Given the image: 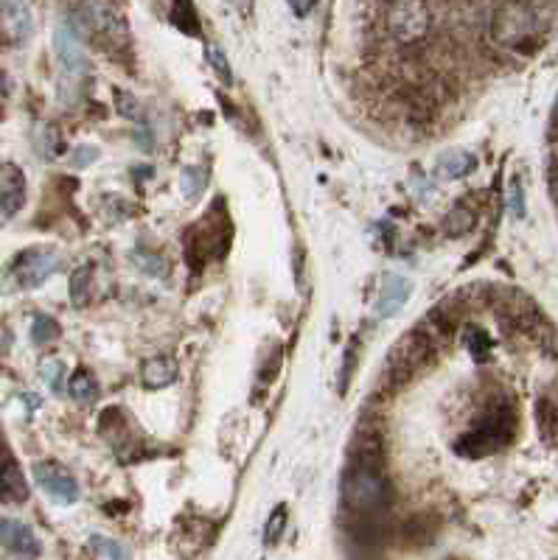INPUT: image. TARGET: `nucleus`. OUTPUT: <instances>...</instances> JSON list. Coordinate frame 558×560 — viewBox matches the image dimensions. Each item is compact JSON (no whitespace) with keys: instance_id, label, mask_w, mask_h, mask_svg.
<instances>
[{"instance_id":"obj_17","label":"nucleus","mask_w":558,"mask_h":560,"mask_svg":"<svg viewBox=\"0 0 558 560\" xmlns=\"http://www.w3.org/2000/svg\"><path fill=\"white\" fill-rule=\"evenodd\" d=\"M68 392H71L73 401H79V404L87 406L96 401L99 384H96V378H93V373H90L87 367H79V370L71 376V381H68Z\"/></svg>"},{"instance_id":"obj_12","label":"nucleus","mask_w":558,"mask_h":560,"mask_svg":"<svg viewBox=\"0 0 558 560\" xmlns=\"http://www.w3.org/2000/svg\"><path fill=\"white\" fill-rule=\"evenodd\" d=\"M23 199H26L23 171L9 163L0 168V224L9 222L17 210L23 208Z\"/></svg>"},{"instance_id":"obj_25","label":"nucleus","mask_w":558,"mask_h":560,"mask_svg":"<svg viewBox=\"0 0 558 560\" xmlns=\"http://www.w3.org/2000/svg\"><path fill=\"white\" fill-rule=\"evenodd\" d=\"M90 546H93V549H96L104 560H129L127 549L118 544V541H113V538L93 535V538H90Z\"/></svg>"},{"instance_id":"obj_19","label":"nucleus","mask_w":558,"mask_h":560,"mask_svg":"<svg viewBox=\"0 0 558 560\" xmlns=\"http://www.w3.org/2000/svg\"><path fill=\"white\" fill-rule=\"evenodd\" d=\"M474 166H477V160H474L472 154L446 152L441 157V163H438V174L446 177V180H458V177H466Z\"/></svg>"},{"instance_id":"obj_35","label":"nucleus","mask_w":558,"mask_h":560,"mask_svg":"<svg viewBox=\"0 0 558 560\" xmlns=\"http://www.w3.org/2000/svg\"><path fill=\"white\" fill-rule=\"evenodd\" d=\"M0 96H9V76L0 70Z\"/></svg>"},{"instance_id":"obj_7","label":"nucleus","mask_w":558,"mask_h":560,"mask_svg":"<svg viewBox=\"0 0 558 560\" xmlns=\"http://www.w3.org/2000/svg\"><path fill=\"white\" fill-rule=\"evenodd\" d=\"M34 479L37 485L48 493V499H54L57 504H73L79 499V485L73 474L59 465V462H37L34 465Z\"/></svg>"},{"instance_id":"obj_13","label":"nucleus","mask_w":558,"mask_h":560,"mask_svg":"<svg viewBox=\"0 0 558 560\" xmlns=\"http://www.w3.org/2000/svg\"><path fill=\"white\" fill-rule=\"evenodd\" d=\"M413 294V283L401 275H385L382 280V292H379V300H376V320H387L393 314H399L404 303L410 300Z\"/></svg>"},{"instance_id":"obj_28","label":"nucleus","mask_w":558,"mask_h":560,"mask_svg":"<svg viewBox=\"0 0 558 560\" xmlns=\"http://www.w3.org/2000/svg\"><path fill=\"white\" fill-rule=\"evenodd\" d=\"M205 59H208V65L214 68V73L222 82L233 84V73H230L228 68V59H225V54H222L216 45H208V48H205Z\"/></svg>"},{"instance_id":"obj_34","label":"nucleus","mask_w":558,"mask_h":560,"mask_svg":"<svg viewBox=\"0 0 558 560\" xmlns=\"http://www.w3.org/2000/svg\"><path fill=\"white\" fill-rule=\"evenodd\" d=\"M9 345H12L9 328H3V325H0V353H6V350H9Z\"/></svg>"},{"instance_id":"obj_3","label":"nucleus","mask_w":558,"mask_h":560,"mask_svg":"<svg viewBox=\"0 0 558 560\" xmlns=\"http://www.w3.org/2000/svg\"><path fill=\"white\" fill-rule=\"evenodd\" d=\"M432 356H435V345L418 328L401 334L399 342L387 353L385 384H390V390H399L401 384H407L418 370H424L432 362Z\"/></svg>"},{"instance_id":"obj_24","label":"nucleus","mask_w":558,"mask_h":560,"mask_svg":"<svg viewBox=\"0 0 558 560\" xmlns=\"http://www.w3.org/2000/svg\"><path fill=\"white\" fill-rule=\"evenodd\" d=\"M284 527H287V504H278V507L272 510L267 527H264V544L267 546L278 544L281 535H284Z\"/></svg>"},{"instance_id":"obj_26","label":"nucleus","mask_w":558,"mask_h":560,"mask_svg":"<svg viewBox=\"0 0 558 560\" xmlns=\"http://www.w3.org/2000/svg\"><path fill=\"white\" fill-rule=\"evenodd\" d=\"M466 348H469V353H472L477 362H486L488 356H491V339L486 336V331L469 328V334H466Z\"/></svg>"},{"instance_id":"obj_1","label":"nucleus","mask_w":558,"mask_h":560,"mask_svg":"<svg viewBox=\"0 0 558 560\" xmlns=\"http://www.w3.org/2000/svg\"><path fill=\"white\" fill-rule=\"evenodd\" d=\"M393 502L385 471L351 465L343 476V507L348 516H382Z\"/></svg>"},{"instance_id":"obj_21","label":"nucleus","mask_w":558,"mask_h":560,"mask_svg":"<svg viewBox=\"0 0 558 560\" xmlns=\"http://www.w3.org/2000/svg\"><path fill=\"white\" fill-rule=\"evenodd\" d=\"M172 23L180 31H186L188 37H200V17H197V9L194 3H174L172 6Z\"/></svg>"},{"instance_id":"obj_30","label":"nucleus","mask_w":558,"mask_h":560,"mask_svg":"<svg viewBox=\"0 0 558 560\" xmlns=\"http://www.w3.org/2000/svg\"><path fill=\"white\" fill-rule=\"evenodd\" d=\"M354 367H357V342H351L345 350V364L340 370V392H348L351 376H354Z\"/></svg>"},{"instance_id":"obj_2","label":"nucleus","mask_w":558,"mask_h":560,"mask_svg":"<svg viewBox=\"0 0 558 560\" xmlns=\"http://www.w3.org/2000/svg\"><path fill=\"white\" fill-rule=\"evenodd\" d=\"M516 418L508 406H491L466 434H460L455 451L463 457H488L514 440Z\"/></svg>"},{"instance_id":"obj_9","label":"nucleus","mask_w":558,"mask_h":560,"mask_svg":"<svg viewBox=\"0 0 558 560\" xmlns=\"http://www.w3.org/2000/svg\"><path fill=\"white\" fill-rule=\"evenodd\" d=\"M0 546L23 560H37L43 552L34 530L15 518H0Z\"/></svg>"},{"instance_id":"obj_38","label":"nucleus","mask_w":558,"mask_h":560,"mask_svg":"<svg viewBox=\"0 0 558 560\" xmlns=\"http://www.w3.org/2000/svg\"><path fill=\"white\" fill-rule=\"evenodd\" d=\"M0 118H3V110H0Z\"/></svg>"},{"instance_id":"obj_37","label":"nucleus","mask_w":558,"mask_h":560,"mask_svg":"<svg viewBox=\"0 0 558 560\" xmlns=\"http://www.w3.org/2000/svg\"><path fill=\"white\" fill-rule=\"evenodd\" d=\"M556 115H558V101H556Z\"/></svg>"},{"instance_id":"obj_22","label":"nucleus","mask_w":558,"mask_h":560,"mask_svg":"<svg viewBox=\"0 0 558 560\" xmlns=\"http://www.w3.org/2000/svg\"><path fill=\"white\" fill-rule=\"evenodd\" d=\"M59 334H62V328H59V322L54 320V317H45V314H40V317H34V322H31V342L34 345H51V342H57Z\"/></svg>"},{"instance_id":"obj_27","label":"nucleus","mask_w":558,"mask_h":560,"mask_svg":"<svg viewBox=\"0 0 558 560\" xmlns=\"http://www.w3.org/2000/svg\"><path fill=\"white\" fill-rule=\"evenodd\" d=\"M40 376H43V381L48 384V390L62 392L65 364L59 362V359H45V362H40Z\"/></svg>"},{"instance_id":"obj_23","label":"nucleus","mask_w":558,"mask_h":560,"mask_svg":"<svg viewBox=\"0 0 558 560\" xmlns=\"http://www.w3.org/2000/svg\"><path fill=\"white\" fill-rule=\"evenodd\" d=\"M205 185H208V171H205V168L202 166L183 168V174H180V188H183L186 199H200L202 191H205Z\"/></svg>"},{"instance_id":"obj_33","label":"nucleus","mask_w":558,"mask_h":560,"mask_svg":"<svg viewBox=\"0 0 558 560\" xmlns=\"http://www.w3.org/2000/svg\"><path fill=\"white\" fill-rule=\"evenodd\" d=\"M289 9H292V14H298V17H306L309 12H315V3H292Z\"/></svg>"},{"instance_id":"obj_36","label":"nucleus","mask_w":558,"mask_h":560,"mask_svg":"<svg viewBox=\"0 0 558 560\" xmlns=\"http://www.w3.org/2000/svg\"><path fill=\"white\" fill-rule=\"evenodd\" d=\"M550 188H553V196L558 199V166H556V171H553V185H550Z\"/></svg>"},{"instance_id":"obj_15","label":"nucleus","mask_w":558,"mask_h":560,"mask_svg":"<svg viewBox=\"0 0 558 560\" xmlns=\"http://www.w3.org/2000/svg\"><path fill=\"white\" fill-rule=\"evenodd\" d=\"M174 378H177V364L169 356H152L141 367V381H144V387H149V390L169 387Z\"/></svg>"},{"instance_id":"obj_4","label":"nucleus","mask_w":558,"mask_h":560,"mask_svg":"<svg viewBox=\"0 0 558 560\" xmlns=\"http://www.w3.org/2000/svg\"><path fill=\"white\" fill-rule=\"evenodd\" d=\"M542 6H525V3H505L497 9L491 20L494 40L508 48H522L525 42H536L542 34L544 20L539 17Z\"/></svg>"},{"instance_id":"obj_31","label":"nucleus","mask_w":558,"mask_h":560,"mask_svg":"<svg viewBox=\"0 0 558 560\" xmlns=\"http://www.w3.org/2000/svg\"><path fill=\"white\" fill-rule=\"evenodd\" d=\"M508 205H511V216H514V219H522V216H525V191H522L519 180L511 182V191H508Z\"/></svg>"},{"instance_id":"obj_14","label":"nucleus","mask_w":558,"mask_h":560,"mask_svg":"<svg viewBox=\"0 0 558 560\" xmlns=\"http://www.w3.org/2000/svg\"><path fill=\"white\" fill-rule=\"evenodd\" d=\"M401 544L410 546V549H424V546H430L435 541V535H438V518L432 516V513H415L413 518H407L404 524H401Z\"/></svg>"},{"instance_id":"obj_11","label":"nucleus","mask_w":558,"mask_h":560,"mask_svg":"<svg viewBox=\"0 0 558 560\" xmlns=\"http://www.w3.org/2000/svg\"><path fill=\"white\" fill-rule=\"evenodd\" d=\"M31 31H34V20L26 3H0V40L26 45Z\"/></svg>"},{"instance_id":"obj_32","label":"nucleus","mask_w":558,"mask_h":560,"mask_svg":"<svg viewBox=\"0 0 558 560\" xmlns=\"http://www.w3.org/2000/svg\"><path fill=\"white\" fill-rule=\"evenodd\" d=\"M93 160H99V149H96V146H79V149H76V152H73V157H71V163L76 168L90 166Z\"/></svg>"},{"instance_id":"obj_10","label":"nucleus","mask_w":558,"mask_h":560,"mask_svg":"<svg viewBox=\"0 0 558 560\" xmlns=\"http://www.w3.org/2000/svg\"><path fill=\"white\" fill-rule=\"evenodd\" d=\"M54 51L57 59L62 62V68L68 70L71 76H82L87 73V56L82 48V37L71 23H59L54 31Z\"/></svg>"},{"instance_id":"obj_8","label":"nucleus","mask_w":558,"mask_h":560,"mask_svg":"<svg viewBox=\"0 0 558 560\" xmlns=\"http://www.w3.org/2000/svg\"><path fill=\"white\" fill-rule=\"evenodd\" d=\"M0 499L12 504H23L29 499V482L17 465L12 448L0 432Z\"/></svg>"},{"instance_id":"obj_18","label":"nucleus","mask_w":558,"mask_h":560,"mask_svg":"<svg viewBox=\"0 0 558 560\" xmlns=\"http://www.w3.org/2000/svg\"><path fill=\"white\" fill-rule=\"evenodd\" d=\"M90 297H93V266L82 264L71 275V303L76 308H85Z\"/></svg>"},{"instance_id":"obj_20","label":"nucleus","mask_w":558,"mask_h":560,"mask_svg":"<svg viewBox=\"0 0 558 560\" xmlns=\"http://www.w3.org/2000/svg\"><path fill=\"white\" fill-rule=\"evenodd\" d=\"M34 149L40 152V157L45 160H54L62 154V135H59L57 126L51 124H40L37 132H34Z\"/></svg>"},{"instance_id":"obj_29","label":"nucleus","mask_w":558,"mask_h":560,"mask_svg":"<svg viewBox=\"0 0 558 560\" xmlns=\"http://www.w3.org/2000/svg\"><path fill=\"white\" fill-rule=\"evenodd\" d=\"M115 104H118V110L124 118H144V110H141V104H138V98L129 96L124 90H115Z\"/></svg>"},{"instance_id":"obj_6","label":"nucleus","mask_w":558,"mask_h":560,"mask_svg":"<svg viewBox=\"0 0 558 560\" xmlns=\"http://www.w3.org/2000/svg\"><path fill=\"white\" fill-rule=\"evenodd\" d=\"M57 269V252L45 250V247H34V250H26L23 255H17L15 264H12V275H15L17 286H23V289H37V286H43L45 280L51 278Z\"/></svg>"},{"instance_id":"obj_5","label":"nucleus","mask_w":558,"mask_h":560,"mask_svg":"<svg viewBox=\"0 0 558 560\" xmlns=\"http://www.w3.org/2000/svg\"><path fill=\"white\" fill-rule=\"evenodd\" d=\"M390 37L399 45H415L430 34V6L424 3H390L385 9Z\"/></svg>"},{"instance_id":"obj_16","label":"nucleus","mask_w":558,"mask_h":560,"mask_svg":"<svg viewBox=\"0 0 558 560\" xmlns=\"http://www.w3.org/2000/svg\"><path fill=\"white\" fill-rule=\"evenodd\" d=\"M474 222H477L474 210L460 202V205H455V208L444 216V233L449 238H463L466 233H472Z\"/></svg>"}]
</instances>
